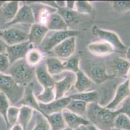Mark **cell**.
<instances>
[{
    "label": "cell",
    "mask_w": 130,
    "mask_h": 130,
    "mask_svg": "<svg viewBox=\"0 0 130 130\" xmlns=\"http://www.w3.org/2000/svg\"><path fill=\"white\" fill-rule=\"evenodd\" d=\"M119 110L112 111L100 105L97 102L87 104L86 118L100 130H111L114 127V120Z\"/></svg>",
    "instance_id": "cell-1"
},
{
    "label": "cell",
    "mask_w": 130,
    "mask_h": 130,
    "mask_svg": "<svg viewBox=\"0 0 130 130\" xmlns=\"http://www.w3.org/2000/svg\"><path fill=\"white\" fill-rule=\"evenodd\" d=\"M25 89V86L16 83L10 75L0 74V91L7 97L11 105L17 106L24 94Z\"/></svg>",
    "instance_id": "cell-2"
},
{
    "label": "cell",
    "mask_w": 130,
    "mask_h": 130,
    "mask_svg": "<svg viewBox=\"0 0 130 130\" xmlns=\"http://www.w3.org/2000/svg\"><path fill=\"white\" fill-rule=\"evenodd\" d=\"M36 68L32 67L26 63L25 59L17 61L11 64L9 74L17 83L26 87L32 83L35 76Z\"/></svg>",
    "instance_id": "cell-3"
},
{
    "label": "cell",
    "mask_w": 130,
    "mask_h": 130,
    "mask_svg": "<svg viewBox=\"0 0 130 130\" xmlns=\"http://www.w3.org/2000/svg\"><path fill=\"white\" fill-rule=\"evenodd\" d=\"M79 31H78L71 29L60 31H52L51 34L47 33L44 40L39 46V48L42 52H50L66 39L71 37H76Z\"/></svg>",
    "instance_id": "cell-4"
},
{
    "label": "cell",
    "mask_w": 130,
    "mask_h": 130,
    "mask_svg": "<svg viewBox=\"0 0 130 130\" xmlns=\"http://www.w3.org/2000/svg\"><path fill=\"white\" fill-rule=\"evenodd\" d=\"M92 33L101 40L111 45L115 50L119 52H124L126 50V46L123 44L118 34L115 32L102 29L96 26H94L92 29Z\"/></svg>",
    "instance_id": "cell-5"
},
{
    "label": "cell",
    "mask_w": 130,
    "mask_h": 130,
    "mask_svg": "<svg viewBox=\"0 0 130 130\" xmlns=\"http://www.w3.org/2000/svg\"><path fill=\"white\" fill-rule=\"evenodd\" d=\"M35 23H36V20L32 8L29 5H23L19 8L18 11L16 14L14 18L9 23L5 25L2 28V30H4L5 29L16 25L17 26L19 24L32 25Z\"/></svg>",
    "instance_id": "cell-6"
},
{
    "label": "cell",
    "mask_w": 130,
    "mask_h": 130,
    "mask_svg": "<svg viewBox=\"0 0 130 130\" xmlns=\"http://www.w3.org/2000/svg\"><path fill=\"white\" fill-rule=\"evenodd\" d=\"M28 37L29 32L14 26L3 30L2 38L7 46H12L28 41Z\"/></svg>",
    "instance_id": "cell-7"
},
{
    "label": "cell",
    "mask_w": 130,
    "mask_h": 130,
    "mask_svg": "<svg viewBox=\"0 0 130 130\" xmlns=\"http://www.w3.org/2000/svg\"><path fill=\"white\" fill-rule=\"evenodd\" d=\"M129 97H130V82L127 79L118 86L115 90L114 98L105 107L109 110H117L122 103Z\"/></svg>",
    "instance_id": "cell-8"
},
{
    "label": "cell",
    "mask_w": 130,
    "mask_h": 130,
    "mask_svg": "<svg viewBox=\"0 0 130 130\" xmlns=\"http://www.w3.org/2000/svg\"><path fill=\"white\" fill-rule=\"evenodd\" d=\"M32 48H34V46L29 41L12 46H8L6 53L9 57L10 65L17 61L25 59L28 52Z\"/></svg>",
    "instance_id": "cell-9"
},
{
    "label": "cell",
    "mask_w": 130,
    "mask_h": 130,
    "mask_svg": "<svg viewBox=\"0 0 130 130\" xmlns=\"http://www.w3.org/2000/svg\"><path fill=\"white\" fill-rule=\"evenodd\" d=\"M71 100V98L69 96H66L60 99H55L54 101L47 104L39 103V105L42 111V114L45 116L46 115H50L54 113H61L66 109Z\"/></svg>",
    "instance_id": "cell-10"
},
{
    "label": "cell",
    "mask_w": 130,
    "mask_h": 130,
    "mask_svg": "<svg viewBox=\"0 0 130 130\" xmlns=\"http://www.w3.org/2000/svg\"><path fill=\"white\" fill-rule=\"evenodd\" d=\"M76 37L67 38L53 49L54 53L59 59H69L76 50Z\"/></svg>",
    "instance_id": "cell-11"
},
{
    "label": "cell",
    "mask_w": 130,
    "mask_h": 130,
    "mask_svg": "<svg viewBox=\"0 0 130 130\" xmlns=\"http://www.w3.org/2000/svg\"><path fill=\"white\" fill-rule=\"evenodd\" d=\"M76 81V74L67 72L63 79L54 83L55 99H60L65 97L66 93L68 92L74 85Z\"/></svg>",
    "instance_id": "cell-12"
},
{
    "label": "cell",
    "mask_w": 130,
    "mask_h": 130,
    "mask_svg": "<svg viewBox=\"0 0 130 130\" xmlns=\"http://www.w3.org/2000/svg\"><path fill=\"white\" fill-rule=\"evenodd\" d=\"M49 31V29L44 25L35 23L31 25L29 29L28 41L34 48L39 47Z\"/></svg>",
    "instance_id": "cell-13"
},
{
    "label": "cell",
    "mask_w": 130,
    "mask_h": 130,
    "mask_svg": "<svg viewBox=\"0 0 130 130\" xmlns=\"http://www.w3.org/2000/svg\"><path fill=\"white\" fill-rule=\"evenodd\" d=\"M20 8V2L18 1L5 2L0 8V22L2 27L14 18ZM1 28V29H2Z\"/></svg>",
    "instance_id": "cell-14"
},
{
    "label": "cell",
    "mask_w": 130,
    "mask_h": 130,
    "mask_svg": "<svg viewBox=\"0 0 130 130\" xmlns=\"http://www.w3.org/2000/svg\"><path fill=\"white\" fill-rule=\"evenodd\" d=\"M61 113L67 127L72 130H75L82 126H87L91 124L90 122L86 118L78 115L67 109H64Z\"/></svg>",
    "instance_id": "cell-15"
},
{
    "label": "cell",
    "mask_w": 130,
    "mask_h": 130,
    "mask_svg": "<svg viewBox=\"0 0 130 130\" xmlns=\"http://www.w3.org/2000/svg\"><path fill=\"white\" fill-rule=\"evenodd\" d=\"M18 106H28L32 109L42 113V111L40 108L39 102H38L36 96L34 93L32 83H30L25 87V92L22 100L18 103Z\"/></svg>",
    "instance_id": "cell-16"
},
{
    "label": "cell",
    "mask_w": 130,
    "mask_h": 130,
    "mask_svg": "<svg viewBox=\"0 0 130 130\" xmlns=\"http://www.w3.org/2000/svg\"><path fill=\"white\" fill-rule=\"evenodd\" d=\"M87 49L93 55L97 57H106L115 52L113 46L102 40L93 42L87 45Z\"/></svg>",
    "instance_id": "cell-17"
},
{
    "label": "cell",
    "mask_w": 130,
    "mask_h": 130,
    "mask_svg": "<svg viewBox=\"0 0 130 130\" xmlns=\"http://www.w3.org/2000/svg\"><path fill=\"white\" fill-rule=\"evenodd\" d=\"M35 76L43 89H54V80L49 74L45 64H40L35 69Z\"/></svg>",
    "instance_id": "cell-18"
},
{
    "label": "cell",
    "mask_w": 130,
    "mask_h": 130,
    "mask_svg": "<svg viewBox=\"0 0 130 130\" xmlns=\"http://www.w3.org/2000/svg\"><path fill=\"white\" fill-rule=\"evenodd\" d=\"M45 26L49 29V31H52L68 30V27H69L66 21L57 12L51 13L49 15Z\"/></svg>",
    "instance_id": "cell-19"
},
{
    "label": "cell",
    "mask_w": 130,
    "mask_h": 130,
    "mask_svg": "<svg viewBox=\"0 0 130 130\" xmlns=\"http://www.w3.org/2000/svg\"><path fill=\"white\" fill-rule=\"evenodd\" d=\"M88 76L93 83L97 85L102 84L113 77V76H109L107 73L106 70L103 66L98 64L93 65L89 68Z\"/></svg>",
    "instance_id": "cell-20"
},
{
    "label": "cell",
    "mask_w": 130,
    "mask_h": 130,
    "mask_svg": "<svg viewBox=\"0 0 130 130\" xmlns=\"http://www.w3.org/2000/svg\"><path fill=\"white\" fill-rule=\"evenodd\" d=\"M93 83L84 72L80 70L76 74V81L74 87L78 93L87 92L92 87Z\"/></svg>",
    "instance_id": "cell-21"
},
{
    "label": "cell",
    "mask_w": 130,
    "mask_h": 130,
    "mask_svg": "<svg viewBox=\"0 0 130 130\" xmlns=\"http://www.w3.org/2000/svg\"><path fill=\"white\" fill-rule=\"evenodd\" d=\"M129 68L130 63L126 59L117 58L111 65L113 76L119 77H127Z\"/></svg>",
    "instance_id": "cell-22"
},
{
    "label": "cell",
    "mask_w": 130,
    "mask_h": 130,
    "mask_svg": "<svg viewBox=\"0 0 130 130\" xmlns=\"http://www.w3.org/2000/svg\"><path fill=\"white\" fill-rule=\"evenodd\" d=\"M45 66L51 76L60 74L65 71L63 61L58 57H49L45 60Z\"/></svg>",
    "instance_id": "cell-23"
},
{
    "label": "cell",
    "mask_w": 130,
    "mask_h": 130,
    "mask_svg": "<svg viewBox=\"0 0 130 130\" xmlns=\"http://www.w3.org/2000/svg\"><path fill=\"white\" fill-rule=\"evenodd\" d=\"M45 117L47 119L50 125L51 130H63L67 127L61 113L46 115Z\"/></svg>",
    "instance_id": "cell-24"
},
{
    "label": "cell",
    "mask_w": 130,
    "mask_h": 130,
    "mask_svg": "<svg viewBox=\"0 0 130 130\" xmlns=\"http://www.w3.org/2000/svg\"><path fill=\"white\" fill-rule=\"evenodd\" d=\"M33 113L34 109L28 106H21V107H20L18 124L23 129V130H26L27 129L31 120Z\"/></svg>",
    "instance_id": "cell-25"
},
{
    "label": "cell",
    "mask_w": 130,
    "mask_h": 130,
    "mask_svg": "<svg viewBox=\"0 0 130 130\" xmlns=\"http://www.w3.org/2000/svg\"><path fill=\"white\" fill-rule=\"evenodd\" d=\"M26 63L32 67H37L43 60V53L39 49L32 48L28 52L25 57Z\"/></svg>",
    "instance_id": "cell-26"
},
{
    "label": "cell",
    "mask_w": 130,
    "mask_h": 130,
    "mask_svg": "<svg viewBox=\"0 0 130 130\" xmlns=\"http://www.w3.org/2000/svg\"><path fill=\"white\" fill-rule=\"evenodd\" d=\"M88 103H86L82 101L76 100H72L67 105L66 109L72 112L73 113L80 115V116H84L86 118V111H87V107Z\"/></svg>",
    "instance_id": "cell-27"
},
{
    "label": "cell",
    "mask_w": 130,
    "mask_h": 130,
    "mask_svg": "<svg viewBox=\"0 0 130 130\" xmlns=\"http://www.w3.org/2000/svg\"><path fill=\"white\" fill-rule=\"evenodd\" d=\"M69 97L72 100H76L82 101L87 103L97 102L99 100V94L96 91H87L84 92H80L71 95Z\"/></svg>",
    "instance_id": "cell-28"
},
{
    "label": "cell",
    "mask_w": 130,
    "mask_h": 130,
    "mask_svg": "<svg viewBox=\"0 0 130 130\" xmlns=\"http://www.w3.org/2000/svg\"><path fill=\"white\" fill-rule=\"evenodd\" d=\"M57 13L63 18L68 26L78 22L80 18V15H82L75 10H71L66 8L57 9Z\"/></svg>",
    "instance_id": "cell-29"
},
{
    "label": "cell",
    "mask_w": 130,
    "mask_h": 130,
    "mask_svg": "<svg viewBox=\"0 0 130 130\" xmlns=\"http://www.w3.org/2000/svg\"><path fill=\"white\" fill-rule=\"evenodd\" d=\"M36 97L39 103L43 104L50 103L56 98L54 89H43V91Z\"/></svg>",
    "instance_id": "cell-30"
},
{
    "label": "cell",
    "mask_w": 130,
    "mask_h": 130,
    "mask_svg": "<svg viewBox=\"0 0 130 130\" xmlns=\"http://www.w3.org/2000/svg\"><path fill=\"white\" fill-rule=\"evenodd\" d=\"M114 127L122 130H130V119L124 113H119L114 120Z\"/></svg>",
    "instance_id": "cell-31"
},
{
    "label": "cell",
    "mask_w": 130,
    "mask_h": 130,
    "mask_svg": "<svg viewBox=\"0 0 130 130\" xmlns=\"http://www.w3.org/2000/svg\"><path fill=\"white\" fill-rule=\"evenodd\" d=\"M35 126L32 130H51L50 125L47 119L42 113L35 111Z\"/></svg>",
    "instance_id": "cell-32"
},
{
    "label": "cell",
    "mask_w": 130,
    "mask_h": 130,
    "mask_svg": "<svg viewBox=\"0 0 130 130\" xmlns=\"http://www.w3.org/2000/svg\"><path fill=\"white\" fill-rule=\"evenodd\" d=\"M10 106L11 105H10L7 97L3 93L0 92V115L2 116L7 126L8 122L7 114V111Z\"/></svg>",
    "instance_id": "cell-33"
},
{
    "label": "cell",
    "mask_w": 130,
    "mask_h": 130,
    "mask_svg": "<svg viewBox=\"0 0 130 130\" xmlns=\"http://www.w3.org/2000/svg\"><path fill=\"white\" fill-rule=\"evenodd\" d=\"M65 71L76 74L80 71V60L77 57H71L66 61H63Z\"/></svg>",
    "instance_id": "cell-34"
},
{
    "label": "cell",
    "mask_w": 130,
    "mask_h": 130,
    "mask_svg": "<svg viewBox=\"0 0 130 130\" xmlns=\"http://www.w3.org/2000/svg\"><path fill=\"white\" fill-rule=\"evenodd\" d=\"M74 10L80 14H89L93 10L92 5L87 1H76Z\"/></svg>",
    "instance_id": "cell-35"
},
{
    "label": "cell",
    "mask_w": 130,
    "mask_h": 130,
    "mask_svg": "<svg viewBox=\"0 0 130 130\" xmlns=\"http://www.w3.org/2000/svg\"><path fill=\"white\" fill-rule=\"evenodd\" d=\"M19 113H20V107L12 105L9 107L7 114L8 126H13L16 124L18 120Z\"/></svg>",
    "instance_id": "cell-36"
},
{
    "label": "cell",
    "mask_w": 130,
    "mask_h": 130,
    "mask_svg": "<svg viewBox=\"0 0 130 130\" xmlns=\"http://www.w3.org/2000/svg\"><path fill=\"white\" fill-rule=\"evenodd\" d=\"M111 3L113 10L119 13L130 10V1H113Z\"/></svg>",
    "instance_id": "cell-37"
},
{
    "label": "cell",
    "mask_w": 130,
    "mask_h": 130,
    "mask_svg": "<svg viewBox=\"0 0 130 130\" xmlns=\"http://www.w3.org/2000/svg\"><path fill=\"white\" fill-rule=\"evenodd\" d=\"M10 66V63L7 53L0 54V74H7V72L9 71Z\"/></svg>",
    "instance_id": "cell-38"
},
{
    "label": "cell",
    "mask_w": 130,
    "mask_h": 130,
    "mask_svg": "<svg viewBox=\"0 0 130 130\" xmlns=\"http://www.w3.org/2000/svg\"><path fill=\"white\" fill-rule=\"evenodd\" d=\"M119 113H124L130 119V97L127 98L124 102L122 103L120 108L118 109Z\"/></svg>",
    "instance_id": "cell-39"
},
{
    "label": "cell",
    "mask_w": 130,
    "mask_h": 130,
    "mask_svg": "<svg viewBox=\"0 0 130 130\" xmlns=\"http://www.w3.org/2000/svg\"><path fill=\"white\" fill-rule=\"evenodd\" d=\"M7 45L2 38H0V54L6 53Z\"/></svg>",
    "instance_id": "cell-40"
},
{
    "label": "cell",
    "mask_w": 130,
    "mask_h": 130,
    "mask_svg": "<svg viewBox=\"0 0 130 130\" xmlns=\"http://www.w3.org/2000/svg\"><path fill=\"white\" fill-rule=\"evenodd\" d=\"M75 1H66V9L71 10H74L75 9Z\"/></svg>",
    "instance_id": "cell-41"
},
{
    "label": "cell",
    "mask_w": 130,
    "mask_h": 130,
    "mask_svg": "<svg viewBox=\"0 0 130 130\" xmlns=\"http://www.w3.org/2000/svg\"><path fill=\"white\" fill-rule=\"evenodd\" d=\"M55 3L57 9H63L66 7V1H56Z\"/></svg>",
    "instance_id": "cell-42"
},
{
    "label": "cell",
    "mask_w": 130,
    "mask_h": 130,
    "mask_svg": "<svg viewBox=\"0 0 130 130\" xmlns=\"http://www.w3.org/2000/svg\"><path fill=\"white\" fill-rule=\"evenodd\" d=\"M86 128L87 129V130H100L99 129V128H97V127H95V126H93V125L92 124H90V125H89V126H86Z\"/></svg>",
    "instance_id": "cell-43"
},
{
    "label": "cell",
    "mask_w": 130,
    "mask_h": 130,
    "mask_svg": "<svg viewBox=\"0 0 130 130\" xmlns=\"http://www.w3.org/2000/svg\"><path fill=\"white\" fill-rule=\"evenodd\" d=\"M126 60L130 63V47L126 50Z\"/></svg>",
    "instance_id": "cell-44"
},
{
    "label": "cell",
    "mask_w": 130,
    "mask_h": 130,
    "mask_svg": "<svg viewBox=\"0 0 130 130\" xmlns=\"http://www.w3.org/2000/svg\"><path fill=\"white\" fill-rule=\"evenodd\" d=\"M10 130H23V129L18 124H16V125L12 126V127Z\"/></svg>",
    "instance_id": "cell-45"
},
{
    "label": "cell",
    "mask_w": 130,
    "mask_h": 130,
    "mask_svg": "<svg viewBox=\"0 0 130 130\" xmlns=\"http://www.w3.org/2000/svg\"><path fill=\"white\" fill-rule=\"evenodd\" d=\"M127 79H128L130 82V68L129 69L128 73H127Z\"/></svg>",
    "instance_id": "cell-46"
},
{
    "label": "cell",
    "mask_w": 130,
    "mask_h": 130,
    "mask_svg": "<svg viewBox=\"0 0 130 130\" xmlns=\"http://www.w3.org/2000/svg\"><path fill=\"white\" fill-rule=\"evenodd\" d=\"M5 2V1H0V8H1V7H2V5L4 4Z\"/></svg>",
    "instance_id": "cell-47"
},
{
    "label": "cell",
    "mask_w": 130,
    "mask_h": 130,
    "mask_svg": "<svg viewBox=\"0 0 130 130\" xmlns=\"http://www.w3.org/2000/svg\"><path fill=\"white\" fill-rule=\"evenodd\" d=\"M2 34H3V30H2L0 28V38L2 37Z\"/></svg>",
    "instance_id": "cell-48"
},
{
    "label": "cell",
    "mask_w": 130,
    "mask_h": 130,
    "mask_svg": "<svg viewBox=\"0 0 130 130\" xmlns=\"http://www.w3.org/2000/svg\"><path fill=\"white\" fill-rule=\"evenodd\" d=\"M111 130H122V129H118V128H116V127H113Z\"/></svg>",
    "instance_id": "cell-49"
},
{
    "label": "cell",
    "mask_w": 130,
    "mask_h": 130,
    "mask_svg": "<svg viewBox=\"0 0 130 130\" xmlns=\"http://www.w3.org/2000/svg\"><path fill=\"white\" fill-rule=\"evenodd\" d=\"M82 130H87V129L86 128V126H82Z\"/></svg>",
    "instance_id": "cell-50"
},
{
    "label": "cell",
    "mask_w": 130,
    "mask_h": 130,
    "mask_svg": "<svg viewBox=\"0 0 130 130\" xmlns=\"http://www.w3.org/2000/svg\"><path fill=\"white\" fill-rule=\"evenodd\" d=\"M63 130H72L71 129H70V128H69V127H66V128H65V129H63Z\"/></svg>",
    "instance_id": "cell-51"
},
{
    "label": "cell",
    "mask_w": 130,
    "mask_h": 130,
    "mask_svg": "<svg viewBox=\"0 0 130 130\" xmlns=\"http://www.w3.org/2000/svg\"><path fill=\"white\" fill-rule=\"evenodd\" d=\"M75 130H82V127H79V128L76 129H75Z\"/></svg>",
    "instance_id": "cell-52"
}]
</instances>
